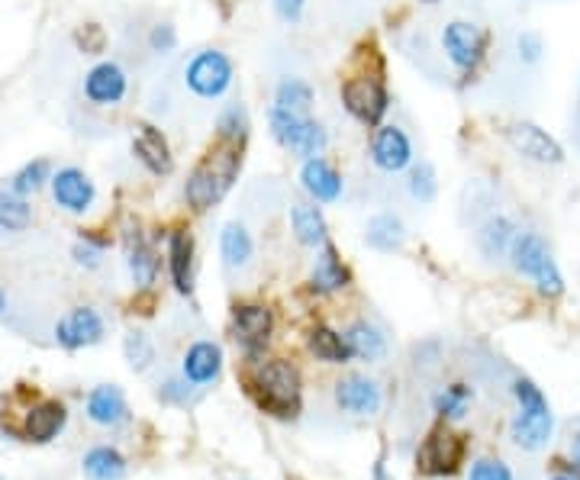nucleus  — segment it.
<instances>
[{
  "label": "nucleus",
  "mask_w": 580,
  "mask_h": 480,
  "mask_svg": "<svg viewBox=\"0 0 580 480\" xmlns=\"http://www.w3.org/2000/svg\"><path fill=\"white\" fill-rule=\"evenodd\" d=\"M516 223L509 216H490L478 229V249H481L487 258H503L509 255V245L516 239Z\"/></svg>",
  "instance_id": "bb28decb"
},
{
  "label": "nucleus",
  "mask_w": 580,
  "mask_h": 480,
  "mask_svg": "<svg viewBox=\"0 0 580 480\" xmlns=\"http://www.w3.org/2000/svg\"><path fill=\"white\" fill-rule=\"evenodd\" d=\"M310 352H313L319 362H326V365H342V362L352 358V349H349L345 336L332 332L329 326H316V329L310 332Z\"/></svg>",
  "instance_id": "2f4dec72"
},
{
  "label": "nucleus",
  "mask_w": 580,
  "mask_h": 480,
  "mask_svg": "<svg viewBox=\"0 0 580 480\" xmlns=\"http://www.w3.org/2000/svg\"><path fill=\"white\" fill-rule=\"evenodd\" d=\"M216 132L226 146H242L249 136V113L242 103H226L219 119H216Z\"/></svg>",
  "instance_id": "72a5a7b5"
},
{
  "label": "nucleus",
  "mask_w": 580,
  "mask_h": 480,
  "mask_svg": "<svg viewBox=\"0 0 580 480\" xmlns=\"http://www.w3.org/2000/svg\"><path fill=\"white\" fill-rule=\"evenodd\" d=\"M506 258L513 262V268L522 278H529L539 288V293H545V296L565 293V278H562V271H558V265H555V258H552V252H549V245L539 232H516Z\"/></svg>",
  "instance_id": "f03ea898"
},
{
  "label": "nucleus",
  "mask_w": 580,
  "mask_h": 480,
  "mask_svg": "<svg viewBox=\"0 0 580 480\" xmlns=\"http://www.w3.org/2000/svg\"><path fill=\"white\" fill-rule=\"evenodd\" d=\"M365 242H368L375 252H384V255L400 252L403 242H406L403 219L393 216V213H378V216H371L368 226H365Z\"/></svg>",
  "instance_id": "b1692460"
},
{
  "label": "nucleus",
  "mask_w": 580,
  "mask_h": 480,
  "mask_svg": "<svg viewBox=\"0 0 580 480\" xmlns=\"http://www.w3.org/2000/svg\"><path fill=\"white\" fill-rule=\"evenodd\" d=\"M3 310H7V293L0 290V313H3Z\"/></svg>",
  "instance_id": "a18cd8bd"
},
{
  "label": "nucleus",
  "mask_w": 580,
  "mask_h": 480,
  "mask_svg": "<svg viewBox=\"0 0 580 480\" xmlns=\"http://www.w3.org/2000/svg\"><path fill=\"white\" fill-rule=\"evenodd\" d=\"M506 142L526 162H535V165H562L565 162V149L558 146V139L549 136L535 123H526V119L522 123H509L506 126Z\"/></svg>",
  "instance_id": "9d476101"
},
{
  "label": "nucleus",
  "mask_w": 580,
  "mask_h": 480,
  "mask_svg": "<svg viewBox=\"0 0 580 480\" xmlns=\"http://www.w3.org/2000/svg\"><path fill=\"white\" fill-rule=\"evenodd\" d=\"M345 342L352 349V358H362V362H381L387 355V339L371 323H352L345 332Z\"/></svg>",
  "instance_id": "c756f323"
},
{
  "label": "nucleus",
  "mask_w": 580,
  "mask_h": 480,
  "mask_svg": "<svg viewBox=\"0 0 580 480\" xmlns=\"http://www.w3.org/2000/svg\"><path fill=\"white\" fill-rule=\"evenodd\" d=\"M126 265H129V275H133L136 288H152L155 285L159 258H155V249L142 239L139 229L126 232Z\"/></svg>",
  "instance_id": "412c9836"
},
{
  "label": "nucleus",
  "mask_w": 580,
  "mask_h": 480,
  "mask_svg": "<svg viewBox=\"0 0 580 480\" xmlns=\"http://www.w3.org/2000/svg\"><path fill=\"white\" fill-rule=\"evenodd\" d=\"M175 46H178V33H175L172 23H159V26H152V33H149V49H152L155 55H172Z\"/></svg>",
  "instance_id": "ea45409f"
},
{
  "label": "nucleus",
  "mask_w": 580,
  "mask_h": 480,
  "mask_svg": "<svg viewBox=\"0 0 580 480\" xmlns=\"http://www.w3.org/2000/svg\"><path fill=\"white\" fill-rule=\"evenodd\" d=\"M290 226H293V236L300 245H306V249L326 245V216L316 203H297L290 210Z\"/></svg>",
  "instance_id": "393cba45"
},
{
  "label": "nucleus",
  "mask_w": 580,
  "mask_h": 480,
  "mask_svg": "<svg viewBox=\"0 0 580 480\" xmlns=\"http://www.w3.org/2000/svg\"><path fill=\"white\" fill-rule=\"evenodd\" d=\"M133 155H136L152 175H168V172L175 168L172 152H168V142H165V136H162L155 126H139V132L133 136Z\"/></svg>",
  "instance_id": "aec40b11"
},
{
  "label": "nucleus",
  "mask_w": 580,
  "mask_h": 480,
  "mask_svg": "<svg viewBox=\"0 0 580 480\" xmlns=\"http://www.w3.org/2000/svg\"><path fill=\"white\" fill-rule=\"evenodd\" d=\"M336 403L352 416H375L381 409V387L368 378H345L336 387Z\"/></svg>",
  "instance_id": "a211bd4d"
},
{
  "label": "nucleus",
  "mask_w": 580,
  "mask_h": 480,
  "mask_svg": "<svg viewBox=\"0 0 580 480\" xmlns=\"http://www.w3.org/2000/svg\"><path fill=\"white\" fill-rule=\"evenodd\" d=\"M123 355H126V362H129L133 371H146L155 362V345H152V339L142 329H133L123 339Z\"/></svg>",
  "instance_id": "c9c22d12"
},
{
  "label": "nucleus",
  "mask_w": 580,
  "mask_h": 480,
  "mask_svg": "<svg viewBox=\"0 0 580 480\" xmlns=\"http://www.w3.org/2000/svg\"><path fill=\"white\" fill-rule=\"evenodd\" d=\"M88 419L97 422V426H106V429H113V426H123L126 419H129V406H126V396H123V390L113 384H100L94 387L91 393H88Z\"/></svg>",
  "instance_id": "6ab92c4d"
},
{
  "label": "nucleus",
  "mask_w": 580,
  "mask_h": 480,
  "mask_svg": "<svg viewBox=\"0 0 580 480\" xmlns=\"http://www.w3.org/2000/svg\"><path fill=\"white\" fill-rule=\"evenodd\" d=\"M275 103L293 110V113H310L313 106V88L303 81V78H285L278 88H275Z\"/></svg>",
  "instance_id": "f704fd0d"
},
{
  "label": "nucleus",
  "mask_w": 580,
  "mask_h": 480,
  "mask_svg": "<svg viewBox=\"0 0 580 480\" xmlns=\"http://www.w3.org/2000/svg\"><path fill=\"white\" fill-rule=\"evenodd\" d=\"M516 52H519V59H522L526 65H535V62L542 59V52H545V42H542L539 33L526 29V33L516 36Z\"/></svg>",
  "instance_id": "a19ab883"
},
{
  "label": "nucleus",
  "mask_w": 580,
  "mask_h": 480,
  "mask_svg": "<svg viewBox=\"0 0 580 480\" xmlns=\"http://www.w3.org/2000/svg\"><path fill=\"white\" fill-rule=\"evenodd\" d=\"M219 255H223L226 268H245L255 255V242H252L249 229L239 223H226L219 232Z\"/></svg>",
  "instance_id": "cd10ccee"
},
{
  "label": "nucleus",
  "mask_w": 580,
  "mask_h": 480,
  "mask_svg": "<svg viewBox=\"0 0 580 480\" xmlns=\"http://www.w3.org/2000/svg\"><path fill=\"white\" fill-rule=\"evenodd\" d=\"M236 68L229 62V55H223L219 49H203L197 52L188 68H185V85L191 88V94L200 100H216L232 88Z\"/></svg>",
  "instance_id": "423d86ee"
},
{
  "label": "nucleus",
  "mask_w": 580,
  "mask_h": 480,
  "mask_svg": "<svg viewBox=\"0 0 580 480\" xmlns=\"http://www.w3.org/2000/svg\"><path fill=\"white\" fill-rule=\"evenodd\" d=\"M275 329V316L268 306L259 303H245L232 313V339L245 349V352H259Z\"/></svg>",
  "instance_id": "2eb2a0df"
},
{
  "label": "nucleus",
  "mask_w": 580,
  "mask_h": 480,
  "mask_svg": "<svg viewBox=\"0 0 580 480\" xmlns=\"http://www.w3.org/2000/svg\"><path fill=\"white\" fill-rule=\"evenodd\" d=\"M465 462V439L458 432H452L449 426H439L429 432V439L423 442L419 449V471L423 475H432V478H445V475H455Z\"/></svg>",
  "instance_id": "0eeeda50"
},
{
  "label": "nucleus",
  "mask_w": 580,
  "mask_h": 480,
  "mask_svg": "<svg viewBox=\"0 0 580 480\" xmlns=\"http://www.w3.org/2000/svg\"><path fill=\"white\" fill-rule=\"evenodd\" d=\"M423 3H439V0H423Z\"/></svg>",
  "instance_id": "09e8293b"
},
{
  "label": "nucleus",
  "mask_w": 580,
  "mask_h": 480,
  "mask_svg": "<svg viewBox=\"0 0 580 480\" xmlns=\"http://www.w3.org/2000/svg\"><path fill=\"white\" fill-rule=\"evenodd\" d=\"M103 339V316L94 306H78L55 323V342L68 352L97 345Z\"/></svg>",
  "instance_id": "f8f14e48"
},
{
  "label": "nucleus",
  "mask_w": 580,
  "mask_h": 480,
  "mask_svg": "<svg viewBox=\"0 0 580 480\" xmlns=\"http://www.w3.org/2000/svg\"><path fill=\"white\" fill-rule=\"evenodd\" d=\"M81 471L88 480H123L126 478V458L110 445H97L85 455Z\"/></svg>",
  "instance_id": "7c9ffc66"
},
{
  "label": "nucleus",
  "mask_w": 580,
  "mask_h": 480,
  "mask_svg": "<svg viewBox=\"0 0 580 480\" xmlns=\"http://www.w3.org/2000/svg\"><path fill=\"white\" fill-rule=\"evenodd\" d=\"M72 258H75V265H81L85 271H94L103 265V245L94 242V239H78L75 245H72Z\"/></svg>",
  "instance_id": "58836bf2"
},
{
  "label": "nucleus",
  "mask_w": 580,
  "mask_h": 480,
  "mask_svg": "<svg viewBox=\"0 0 580 480\" xmlns=\"http://www.w3.org/2000/svg\"><path fill=\"white\" fill-rule=\"evenodd\" d=\"M223 371V352L216 342H193L185 355V378L191 384H210Z\"/></svg>",
  "instance_id": "4be33fe9"
},
{
  "label": "nucleus",
  "mask_w": 580,
  "mask_h": 480,
  "mask_svg": "<svg viewBox=\"0 0 580 480\" xmlns=\"http://www.w3.org/2000/svg\"><path fill=\"white\" fill-rule=\"evenodd\" d=\"M272 7H275V13H278L285 23H297V20L303 16L306 0H272Z\"/></svg>",
  "instance_id": "37998d69"
},
{
  "label": "nucleus",
  "mask_w": 580,
  "mask_h": 480,
  "mask_svg": "<svg viewBox=\"0 0 580 480\" xmlns=\"http://www.w3.org/2000/svg\"><path fill=\"white\" fill-rule=\"evenodd\" d=\"M371 162L387 175L406 172L413 165V142L400 126H378L371 139Z\"/></svg>",
  "instance_id": "ddd939ff"
},
{
  "label": "nucleus",
  "mask_w": 580,
  "mask_h": 480,
  "mask_svg": "<svg viewBox=\"0 0 580 480\" xmlns=\"http://www.w3.org/2000/svg\"><path fill=\"white\" fill-rule=\"evenodd\" d=\"M236 168H239L236 146H229L226 152H219L210 162L197 165L191 175H188V181H185V197H188V203H191L193 210H200V213L210 210L226 193V188L232 185Z\"/></svg>",
  "instance_id": "39448f33"
},
{
  "label": "nucleus",
  "mask_w": 580,
  "mask_h": 480,
  "mask_svg": "<svg viewBox=\"0 0 580 480\" xmlns=\"http://www.w3.org/2000/svg\"><path fill=\"white\" fill-rule=\"evenodd\" d=\"M68 422V413L59 400H42L36 403L29 413H26V426H23V435L26 442H36V445H46L52 442Z\"/></svg>",
  "instance_id": "f3484780"
},
{
  "label": "nucleus",
  "mask_w": 580,
  "mask_h": 480,
  "mask_svg": "<svg viewBox=\"0 0 580 480\" xmlns=\"http://www.w3.org/2000/svg\"><path fill=\"white\" fill-rule=\"evenodd\" d=\"M85 97L94 106H116L129 91V78L116 62H97L94 68L85 75Z\"/></svg>",
  "instance_id": "4468645a"
},
{
  "label": "nucleus",
  "mask_w": 580,
  "mask_h": 480,
  "mask_svg": "<svg viewBox=\"0 0 580 480\" xmlns=\"http://www.w3.org/2000/svg\"><path fill=\"white\" fill-rule=\"evenodd\" d=\"M310 285H313V290H319V293H336V290H342L349 285V268L342 265V258H339V252L332 245H319Z\"/></svg>",
  "instance_id": "5701e85b"
},
{
  "label": "nucleus",
  "mask_w": 580,
  "mask_h": 480,
  "mask_svg": "<svg viewBox=\"0 0 580 480\" xmlns=\"http://www.w3.org/2000/svg\"><path fill=\"white\" fill-rule=\"evenodd\" d=\"M52 162L49 159H33V162H26L13 178H10V188L20 193V197H33V193H39L49 181H52Z\"/></svg>",
  "instance_id": "473e14b6"
},
{
  "label": "nucleus",
  "mask_w": 580,
  "mask_h": 480,
  "mask_svg": "<svg viewBox=\"0 0 580 480\" xmlns=\"http://www.w3.org/2000/svg\"><path fill=\"white\" fill-rule=\"evenodd\" d=\"M342 103L365 126H381L387 106H390L384 85L378 78H349L342 85Z\"/></svg>",
  "instance_id": "9b49d317"
},
{
  "label": "nucleus",
  "mask_w": 580,
  "mask_h": 480,
  "mask_svg": "<svg viewBox=\"0 0 580 480\" xmlns=\"http://www.w3.org/2000/svg\"><path fill=\"white\" fill-rule=\"evenodd\" d=\"M49 191H52V203L72 216H85L94 210L97 188L91 181V175L78 165H65L59 172H52V181H49Z\"/></svg>",
  "instance_id": "1a4fd4ad"
},
{
  "label": "nucleus",
  "mask_w": 580,
  "mask_h": 480,
  "mask_svg": "<svg viewBox=\"0 0 580 480\" xmlns=\"http://www.w3.org/2000/svg\"><path fill=\"white\" fill-rule=\"evenodd\" d=\"M29 223H33L29 197H20L10 185L0 188V232L3 236H16V232H26Z\"/></svg>",
  "instance_id": "c85d7f7f"
},
{
  "label": "nucleus",
  "mask_w": 580,
  "mask_h": 480,
  "mask_svg": "<svg viewBox=\"0 0 580 480\" xmlns=\"http://www.w3.org/2000/svg\"><path fill=\"white\" fill-rule=\"evenodd\" d=\"M168 268H172V281H175L178 293H191L193 290V278H191L193 242H191V236H188V232H181V229H175V232L168 236Z\"/></svg>",
  "instance_id": "a878e982"
},
{
  "label": "nucleus",
  "mask_w": 580,
  "mask_h": 480,
  "mask_svg": "<svg viewBox=\"0 0 580 480\" xmlns=\"http://www.w3.org/2000/svg\"><path fill=\"white\" fill-rule=\"evenodd\" d=\"M513 393H516V416H513V442L522 449V452H539L549 445L552 432H555V416H552V406L545 400V393L532 381H516L513 384Z\"/></svg>",
  "instance_id": "f257e3e1"
},
{
  "label": "nucleus",
  "mask_w": 580,
  "mask_h": 480,
  "mask_svg": "<svg viewBox=\"0 0 580 480\" xmlns=\"http://www.w3.org/2000/svg\"><path fill=\"white\" fill-rule=\"evenodd\" d=\"M575 478L580 480V465H575Z\"/></svg>",
  "instance_id": "de8ad7c7"
},
{
  "label": "nucleus",
  "mask_w": 580,
  "mask_h": 480,
  "mask_svg": "<svg viewBox=\"0 0 580 480\" xmlns=\"http://www.w3.org/2000/svg\"><path fill=\"white\" fill-rule=\"evenodd\" d=\"M300 185H303V191L310 193L316 203H336V200L342 197V191H345L339 172H336L323 155L303 162V168H300Z\"/></svg>",
  "instance_id": "dca6fc26"
},
{
  "label": "nucleus",
  "mask_w": 580,
  "mask_h": 480,
  "mask_svg": "<svg viewBox=\"0 0 580 480\" xmlns=\"http://www.w3.org/2000/svg\"><path fill=\"white\" fill-rule=\"evenodd\" d=\"M571 458H575V465H580V432L575 435V442H571Z\"/></svg>",
  "instance_id": "c03bdc74"
},
{
  "label": "nucleus",
  "mask_w": 580,
  "mask_h": 480,
  "mask_svg": "<svg viewBox=\"0 0 580 480\" xmlns=\"http://www.w3.org/2000/svg\"><path fill=\"white\" fill-rule=\"evenodd\" d=\"M409 197L419 200V203H432L436 191H439V181H436V168L429 162H419V165H409Z\"/></svg>",
  "instance_id": "e433bc0d"
},
{
  "label": "nucleus",
  "mask_w": 580,
  "mask_h": 480,
  "mask_svg": "<svg viewBox=\"0 0 580 480\" xmlns=\"http://www.w3.org/2000/svg\"><path fill=\"white\" fill-rule=\"evenodd\" d=\"M468 403H471V390L465 384H452L436 393V409L449 419H462L468 413Z\"/></svg>",
  "instance_id": "4c0bfd02"
},
{
  "label": "nucleus",
  "mask_w": 580,
  "mask_h": 480,
  "mask_svg": "<svg viewBox=\"0 0 580 480\" xmlns=\"http://www.w3.org/2000/svg\"><path fill=\"white\" fill-rule=\"evenodd\" d=\"M471 480H513V475H509V468L503 462H487L483 458L471 468Z\"/></svg>",
  "instance_id": "79ce46f5"
},
{
  "label": "nucleus",
  "mask_w": 580,
  "mask_h": 480,
  "mask_svg": "<svg viewBox=\"0 0 580 480\" xmlns=\"http://www.w3.org/2000/svg\"><path fill=\"white\" fill-rule=\"evenodd\" d=\"M268 126H272V136L281 149H288L293 159L306 162V159H319L329 146V136L326 129L310 119L306 113H293L285 106H272L268 110Z\"/></svg>",
  "instance_id": "7ed1b4c3"
},
{
  "label": "nucleus",
  "mask_w": 580,
  "mask_h": 480,
  "mask_svg": "<svg viewBox=\"0 0 580 480\" xmlns=\"http://www.w3.org/2000/svg\"><path fill=\"white\" fill-rule=\"evenodd\" d=\"M442 52L445 59L458 68V72H475L483 62V52H487V36L478 23H468V20H452L445 23L442 29Z\"/></svg>",
  "instance_id": "6e6552de"
},
{
  "label": "nucleus",
  "mask_w": 580,
  "mask_h": 480,
  "mask_svg": "<svg viewBox=\"0 0 580 480\" xmlns=\"http://www.w3.org/2000/svg\"><path fill=\"white\" fill-rule=\"evenodd\" d=\"M255 387V396H259V406L265 413H275V416H297L300 409V375L290 362H268L255 371L252 378Z\"/></svg>",
  "instance_id": "20e7f679"
},
{
  "label": "nucleus",
  "mask_w": 580,
  "mask_h": 480,
  "mask_svg": "<svg viewBox=\"0 0 580 480\" xmlns=\"http://www.w3.org/2000/svg\"><path fill=\"white\" fill-rule=\"evenodd\" d=\"M549 480H578V478H568V475H558V478H549Z\"/></svg>",
  "instance_id": "49530a36"
}]
</instances>
